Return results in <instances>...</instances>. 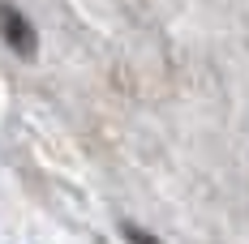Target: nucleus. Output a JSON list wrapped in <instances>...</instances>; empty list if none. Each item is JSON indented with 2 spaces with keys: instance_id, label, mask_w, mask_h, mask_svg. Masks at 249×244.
<instances>
[{
  "instance_id": "obj_1",
  "label": "nucleus",
  "mask_w": 249,
  "mask_h": 244,
  "mask_svg": "<svg viewBox=\"0 0 249 244\" xmlns=\"http://www.w3.org/2000/svg\"><path fill=\"white\" fill-rule=\"evenodd\" d=\"M0 39H4L13 51H22V56H35V48H39V39H35V26L26 22L22 13L13 9V4H0Z\"/></svg>"
},
{
  "instance_id": "obj_2",
  "label": "nucleus",
  "mask_w": 249,
  "mask_h": 244,
  "mask_svg": "<svg viewBox=\"0 0 249 244\" xmlns=\"http://www.w3.org/2000/svg\"><path fill=\"white\" fill-rule=\"evenodd\" d=\"M121 236H124L129 244H163L159 236H150L146 227H138V223H121Z\"/></svg>"
}]
</instances>
